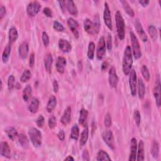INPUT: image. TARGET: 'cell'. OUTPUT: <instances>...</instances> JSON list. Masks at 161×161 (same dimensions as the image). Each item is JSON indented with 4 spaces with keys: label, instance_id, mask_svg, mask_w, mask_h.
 Masks as SVG:
<instances>
[{
    "label": "cell",
    "instance_id": "1",
    "mask_svg": "<svg viewBox=\"0 0 161 161\" xmlns=\"http://www.w3.org/2000/svg\"><path fill=\"white\" fill-rule=\"evenodd\" d=\"M133 65V56L131 47L127 46L125 50L123 63H122V70L125 75L127 76L130 74Z\"/></svg>",
    "mask_w": 161,
    "mask_h": 161
},
{
    "label": "cell",
    "instance_id": "2",
    "mask_svg": "<svg viewBox=\"0 0 161 161\" xmlns=\"http://www.w3.org/2000/svg\"><path fill=\"white\" fill-rule=\"evenodd\" d=\"M115 18L118 38L120 40H123L125 36V24L124 19L120 11L116 12Z\"/></svg>",
    "mask_w": 161,
    "mask_h": 161
},
{
    "label": "cell",
    "instance_id": "3",
    "mask_svg": "<svg viewBox=\"0 0 161 161\" xmlns=\"http://www.w3.org/2000/svg\"><path fill=\"white\" fill-rule=\"evenodd\" d=\"M28 134L31 142L35 147L38 148L42 145V134L37 129L34 127L30 128Z\"/></svg>",
    "mask_w": 161,
    "mask_h": 161
},
{
    "label": "cell",
    "instance_id": "4",
    "mask_svg": "<svg viewBox=\"0 0 161 161\" xmlns=\"http://www.w3.org/2000/svg\"><path fill=\"white\" fill-rule=\"evenodd\" d=\"M130 35L132 47V51L133 52L134 57L136 59H139L142 56V52H141V49H140L139 40H138L136 35L132 31H131L130 32Z\"/></svg>",
    "mask_w": 161,
    "mask_h": 161
},
{
    "label": "cell",
    "instance_id": "5",
    "mask_svg": "<svg viewBox=\"0 0 161 161\" xmlns=\"http://www.w3.org/2000/svg\"><path fill=\"white\" fill-rule=\"evenodd\" d=\"M129 85H130V89L132 95L133 96H135L137 95V77L136 72L134 69H132L130 72Z\"/></svg>",
    "mask_w": 161,
    "mask_h": 161
},
{
    "label": "cell",
    "instance_id": "6",
    "mask_svg": "<svg viewBox=\"0 0 161 161\" xmlns=\"http://www.w3.org/2000/svg\"><path fill=\"white\" fill-rule=\"evenodd\" d=\"M106 54V42L104 37H100L96 49V57L98 60H101L104 58Z\"/></svg>",
    "mask_w": 161,
    "mask_h": 161
},
{
    "label": "cell",
    "instance_id": "7",
    "mask_svg": "<svg viewBox=\"0 0 161 161\" xmlns=\"http://www.w3.org/2000/svg\"><path fill=\"white\" fill-rule=\"evenodd\" d=\"M41 8V5L37 1L30 2L27 8V13L30 17L36 16Z\"/></svg>",
    "mask_w": 161,
    "mask_h": 161
},
{
    "label": "cell",
    "instance_id": "8",
    "mask_svg": "<svg viewBox=\"0 0 161 161\" xmlns=\"http://www.w3.org/2000/svg\"><path fill=\"white\" fill-rule=\"evenodd\" d=\"M102 137L104 140V142L106 144V145L112 150H114L115 149V139L114 136L113 134V132L110 130H105L102 134Z\"/></svg>",
    "mask_w": 161,
    "mask_h": 161
},
{
    "label": "cell",
    "instance_id": "9",
    "mask_svg": "<svg viewBox=\"0 0 161 161\" xmlns=\"http://www.w3.org/2000/svg\"><path fill=\"white\" fill-rule=\"evenodd\" d=\"M108 80L110 86L115 88L117 86L119 81V79L116 74V69L114 67H111L108 72Z\"/></svg>",
    "mask_w": 161,
    "mask_h": 161
},
{
    "label": "cell",
    "instance_id": "10",
    "mask_svg": "<svg viewBox=\"0 0 161 161\" xmlns=\"http://www.w3.org/2000/svg\"><path fill=\"white\" fill-rule=\"evenodd\" d=\"M103 20L106 27L111 31L113 30V25L111 20V12L110 10V8L108 3H105V9L103 12Z\"/></svg>",
    "mask_w": 161,
    "mask_h": 161
},
{
    "label": "cell",
    "instance_id": "11",
    "mask_svg": "<svg viewBox=\"0 0 161 161\" xmlns=\"http://www.w3.org/2000/svg\"><path fill=\"white\" fill-rule=\"evenodd\" d=\"M154 96L156 101L157 106L158 107L160 106L161 103V100H160V77L159 76H157V77L155 81V85L154 88Z\"/></svg>",
    "mask_w": 161,
    "mask_h": 161
},
{
    "label": "cell",
    "instance_id": "12",
    "mask_svg": "<svg viewBox=\"0 0 161 161\" xmlns=\"http://www.w3.org/2000/svg\"><path fill=\"white\" fill-rule=\"evenodd\" d=\"M134 25H135V29L139 34V35L140 36L141 40H142L143 42H146L147 40H148V38H147V36L142 27V25L141 24V23L140 22V21L137 19L135 20V23H134Z\"/></svg>",
    "mask_w": 161,
    "mask_h": 161
},
{
    "label": "cell",
    "instance_id": "13",
    "mask_svg": "<svg viewBox=\"0 0 161 161\" xmlns=\"http://www.w3.org/2000/svg\"><path fill=\"white\" fill-rule=\"evenodd\" d=\"M67 25L72 31L73 35H74L75 38H79V32H78V27H79V23L77 21H76L72 18H69L67 19Z\"/></svg>",
    "mask_w": 161,
    "mask_h": 161
},
{
    "label": "cell",
    "instance_id": "14",
    "mask_svg": "<svg viewBox=\"0 0 161 161\" xmlns=\"http://www.w3.org/2000/svg\"><path fill=\"white\" fill-rule=\"evenodd\" d=\"M0 154L7 159L11 158V149L6 142H2L0 144Z\"/></svg>",
    "mask_w": 161,
    "mask_h": 161
},
{
    "label": "cell",
    "instance_id": "15",
    "mask_svg": "<svg viewBox=\"0 0 161 161\" xmlns=\"http://www.w3.org/2000/svg\"><path fill=\"white\" fill-rule=\"evenodd\" d=\"M137 152V142L135 138H133L130 142V153L129 157L130 161H135L136 160Z\"/></svg>",
    "mask_w": 161,
    "mask_h": 161
},
{
    "label": "cell",
    "instance_id": "16",
    "mask_svg": "<svg viewBox=\"0 0 161 161\" xmlns=\"http://www.w3.org/2000/svg\"><path fill=\"white\" fill-rule=\"evenodd\" d=\"M58 46H59V49L64 53H67L71 51L72 49V46L71 45V44L67 41V40L63 39V38H61L59 40L58 42Z\"/></svg>",
    "mask_w": 161,
    "mask_h": 161
},
{
    "label": "cell",
    "instance_id": "17",
    "mask_svg": "<svg viewBox=\"0 0 161 161\" xmlns=\"http://www.w3.org/2000/svg\"><path fill=\"white\" fill-rule=\"evenodd\" d=\"M66 64H67L66 59L64 57L59 56L57 57V59L56 63V67L59 73L63 74L64 72Z\"/></svg>",
    "mask_w": 161,
    "mask_h": 161
},
{
    "label": "cell",
    "instance_id": "18",
    "mask_svg": "<svg viewBox=\"0 0 161 161\" xmlns=\"http://www.w3.org/2000/svg\"><path fill=\"white\" fill-rule=\"evenodd\" d=\"M29 52V48H28V44L27 42H22L19 47H18V54L19 56L23 59H25L27 57L28 54Z\"/></svg>",
    "mask_w": 161,
    "mask_h": 161
},
{
    "label": "cell",
    "instance_id": "19",
    "mask_svg": "<svg viewBox=\"0 0 161 161\" xmlns=\"http://www.w3.org/2000/svg\"><path fill=\"white\" fill-rule=\"evenodd\" d=\"M71 108L70 106H68L65 110L62 116L61 122L64 125L66 126L69 124V122H71Z\"/></svg>",
    "mask_w": 161,
    "mask_h": 161
},
{
    "label": "cell",
    "instance_id": "20",
    "mask_svg": "<svg viewBox=\"0 0 161 161\" xmlns=\"http://www.w3.org/2000/svg\"><path fill=\"white\" fill-rule=\"evenodd\" d=\"M83 26L85 30L90 35L95 34V27L93 22H91L89 18H86L84 20L83 22Z\"/></svg>",
    "mask_w": 161,
    "mask_h": 161
},
{
    "label": "cell",
    "instance_id": "21",
    "mask_svg": "<svg viewBox=\"0 0 161 161\" xmlns=\"http://www.w3.org/2000/svg\"><path fill=\"white\" fill-rule=\"evenodd\" d=\"M66 8L71 15L74 17L77 16L78 10L77 7L72 0H67V1H66Z\"/></svg>",
    "mask_w": 161,
    "mask_h": 161
},
{
    "label": "cell",
    "instance_id": "22",
    "mask_svg": "<svg viewBox=\"0 0 161 161\" xmlns=\"http://www.w3.org/2000/svg\"><path fill=\"white\" fill-rule=\"evenodd\" d=\"M39 100L37 98H33L28 107V111L33 114L36 113L39 108Z\"/></svg>",
    "mask_w": 161,
    "mask_h": 161
},
{
    "label": "cell",
    "instance_id": "23",
    "mask_svg": "<svg viewBox=\"0 0 161 161\" xmlns=\"http://www.w3.org/2000/svg\"><path fill=\"white\" fill-rule=\"evenodd\" d=\"M138 151L137 152V160L143 161L144 160V144L142 140H140L139 143Z\"/></svg>",
    "mask_w": 161,
    "mask_h": 161
},
{
    "label": "cell",
    "instance_id": "24",
    "mask_svg": "<svg viewBox=\"0 0 161 161\" xmlns=\"http://www.w3.org/2000/svg\"><path fill=\"white\" fill-rule=\"evenodd\" d=\"M137 85H138V93H139V98L142 100L144 99L145 94V85L143 82V80L141 78H139V80H137Z\"/></svg>",
    "mask_w": 161,
    "mask_h": 161
},
{
    "label": "cell",
    "instance_id": "25",
    "mask_svg": "<svg viewBox=\"0 0 161 161\" xmlns=\"http://www.w3.org/2000/svg\"><path fill=\"white\" fill-rule=\"evenodd\" d=\"M8 37H9L10 43L11 44H13V42H15L18 39V31L15 27H13L10 28L9 32H8Z\"/></svg>",
    "mask_w": 161,
    "mask_h": 161
},
{
    "label": "cell",
    "instance_id": "26",
    "mask_svg": "<svg viewBox=\"0 0 161 161\" xmlns=\"http://www.w3.org/2000/svg\"><path fill=\"white\" fill-rule=\"evenodd\" d=\"M57 105V99L55 96L51 95L49 99L47 105V110L49 113H51L56 107Z\"/></svg>",
    "mask_w": 161,
    "mask_h": 161
},
{
    "label": "cell",
    "instance_id": "27",
    "mask_svg": "<svg viewBox=\"0 0 161 161\" xmlns=\"http://www.w3.org/2000/svg\"><path fill=\"white\" fill-rule=\"evenodd\" d=\"M88 116V110H86L85 108H82L81 110H80L79 112V123L82 125H85L86 120Z\"/></svg>",
    "mask_w": 161,
    "mask_h": 161
},
{
    "label": "cell",
    "instance_id": "28",
    "mask_svg": "<svg viewBox=\"0 0 161 161\" xmlns=\"http://www.w3.org/2000/svg\"><path fill=\"white\" fill-rule=\"evenodd\" d=\"M5 132L8 138L12 140H14L17 137H18L17 130L12 127H7L5 129Z\"/></svg>",
    "mask_w": 161,
    "mask_h": 161
},
{
    "label": "cell",
    "instance_id": "29",
    "mask_svg": "<svg viewBox=\"0 0 161 161\" xmlns=\"http://www.w3.org/2000/svg\"><path fill=\"white\" fill-rule=\"evenodd\" d=\"M52 62H53V58L52 57V55L51 54H47L44 59V65L47 71L49 72V73L51 72Z\"/></svg>",
    "mask_w": 161,
    "mask_h": 161
},
{
    "label": "cell",
    "instance_id": "30",
    "mask_svg": "<svg viewBox=\"0 0 161 161\" xmlns=\"http://www.w3.org/2000/svg\"><path fill=\"white\" fill-rule=\"evenodd\" d=\"M11 51H12V46H11V44H10L7 45V47L5 48L2 54V61L4 63H7L8 61L10 56V54H11Z\"/></svg>",
    "mask_w": 161,
    "mask_h": 161
},
{
    "label": "cell",
    "instance_id": "31",
    "mask_svg": "<svg viewBox=\"0 0 161 161\" xmlns=\"http://www.w3.org/2000/svg\"><path fill=\"white\" fill-rule=\"evenodd\" d=\"M120 3L122 4L123 5V8L125 10V12L131 17H134L135 15V13L134 10L130 7V5L129 4V3L127 1H124V0H122V1H120Z\"/></svg>",
    "mask_w": 161,
    "mask_h": 161
},
{
    "label": "cell",
    "instance_id": "32",
    "mask_svg": "<svg viewBox=\"0 0 161 161\" xmlns=\"http://www.w3.org/2000/svg\"><path fill=\"white\" fill-rule=\"evenodd\" d=\"M32 95V88L31 86L27 85L23 91V99L25 101H28Z\"/></svg>",
    "mask_w": 161,
    "mask_h": 161
},
{
    "label": "cell",
    "instance_id": "33",
    "mask_svg": "<svg viewBox=\"0 0 161 161\" xmlns=\"http://www.w3.org/2000/svg\"><path fill=\"white\" fill-rule=\"evenodd\" d=\"M151 154L155 159H157L159 155V144L157 140H154L152 144Z\"/></svg>",
    "mask_w": 161,
    "mask_h": 161
},
{
    "label": "cell",
    "instance_id": "34",
    "mask_svg": "<svg viewBox=\"0 0 161 161\" xmlns=\"http://www.w3.org/2000/svg\"><path fill=\"white\" fill-rule=\"evenodd\" d=\"M89 137V130L88 128L85 129L81 133L80 135V146L83 147L86 145Z\"/></svg>",
    "mask_w": 161,
    "mask_h": 161
},
{
    "label": "cell",
    "instance_id": "35",
    "mask_svg": "<svg viewBox=\"0 0 161 161\" xmlns=\"http://www.w3.org/2000/svg\"><path fill=\"white\" fill-rule=\"evenodd\" d=\"M18 140L19 143L21 145V146L25 149H27L29 145V142L27 137V136L24 134H20L18 135Z\"/></svg>",
    "mask_w": 161,
    "mask_h": 161
},
{
    "label": "cell",
    "instance_id": "36",
    "mask_svg": "<svg viewBox=\"0 0 161 161\" xmlns=\"http://www.w3.org/2000/svg\"><path fill=\"white\" fill-rule=\"evenodd\" d=\"M97 160H111L109 155L105 151L101 150L97 154Z\"/></svg>",
    "mask_w": 161,
    "mask_h": 161
},
{
    "label": "cell",
    "instance_id": "37",
    "mask_svg": "<svg viewBox=\"0 0 161 161\" xmlns=\"http://www.w3.org/2000/svg\"><path fill=\"white\" fill-rule=\"evenodd\" d=\"M79 136V129L77 125H74L71 131V138L75 140H77Z\"/></svg>",
    "mask_w": 161,
    "mask_h": 161
},
{
    "label": "cell",
    "instance_id": "38",
    "mask_svg": "<svg viewBox=\"0 0 161 161\" xmlns=\"http://www.w3.org/2000/svg\"><path fill=\"white\" fill-rule=\"evenodd\" d=\"M31 77H32V73H31L30 71L28 69L25 70L20 77V81L23 83H27L30 80Z\"/></svg>",
    "mask_w": 161,
    "mask_h": 161
},
{
    "label": "cell",
    "instance_id": "39",
    "mask_svg": "<svg viewBox=\"0 0 161 161\" xmlns=\"http://www.w3.org/2000/svg\"><path fill=\"white\" fill-rule=\"evenodd\" d=\"M95 44L94 42H91L88 46V57L90 59L92 60L94 59L95 56Z\"/></svg>",
    "mask_w": 161,
    "mask_h": 161
},
{
    "label": "cell",
    "instance_id": "40",
    "mask_svg": "<svg viewBox=\"0 0 161 161\" xmlns=\"http://www.w3.org/2000/svg\"><path fill=\"white\" fill-rule=\"evenodd\" d=\"M148 31H149V35H150L151 38L154 40V41H155L157 38V36H158V33H157L156 28L154 25H150L149 27Z\"/></svg>",
    "mask_w": 161,
    "mask_h": 161
},
{
    "label": "cell",
    "instance_id": "41",
    "mask_svg": "<svg viewBox=\"0 0 161 161\" xmlns=\"http://www.w3.org/2000/svg\"><path fill=\"white\" fill-rule=\"evenodd\" d=\"M141 72H142V74L144 78L147 80V81H149L150 78V75L149 69L147 68V67L146 66H145V65L142 66V67L141 68Z\"/></svg>",
    "mask_w": 161,
    "mask_h": 161
},
{
    "label": "cell",
    "instance_id": "42",
    "mask_svg": "<svg viewBox=\"0 0 161 161\" xmlns=\"http://www.w3.org/2000/svg\"><path fill=\"white\" fill-rule=\"evenodd\" d=\"M94 27H95V33L97 34L99 33L100 30V18L98 15H95V20L93 22Z\"/></svg>",
    "mask_w": 161,
    "mask_h": 161
},
{
    "label": "cell",
    "instance_id": "43",
    "mask_svg": "<svg viewBox=\"0 0 161 161\" xmlns=\"http://www.w3.org/2000/svg\"><path fill=\"white\" fill-rule=\"evenodd\" d=\"M48 125L51 129H53L57 126V120L54 116H51L49 117L48 120Z\"/></svg>",
    "mask_w": 161,
    "mask_h": 161
},
{
    "label": "cell",
    "instance_id": "44",
    "mask_svg": "<svg viewBox=\"0 0 161 161\" xmlns=\"http://www.w3.org/2000/svg\"><path fill=\"white\" fill-rule=\"evenodd\" d=\"M104 124L106 128H109L111 126L112 121L111 116L109 113H106L104 118Z\"/></svg>",
    "mask_w": 161,
    "mask_h": 161
},
{
    "label": "cell",
    "instance_id": "45",
    "mask_svg": "<svg viewBox=\"0 0 161 161\" xmlns=\"http://www.w3.org/2000/svg\"><path fill=\"white\" fill-rule=\"evenodd\" d=\"M15 78L14 76L11 75L8 79V88L9 90H12L15 87Z\"/></svg>",
    "mask_w": 161,
    "mask_h": 161
},
{
    "label": "cell",
    "instance_id": "46",
    "mask_svg": "<svg viewBox=\"0 0 161 161\" xmlns=\"http://www.w3.org/2000/svg\"><path fill=\"white\" fill-rule=\"evenodd\" d=\"M134 120H135V122L137 125L138 127H139L140 124V122H141V116H140V112L138 110H136L134 111Z\"/></svg>",
    "mask_w": 161,
    "mask_h": 161
},
{
    "label": "cell",
    "instance_id": "47",
    "mask_svg": "<svg viewBox=\"0 0 161 161\" xmlns=\"http://www.w3.org/2000/svg\"><path fill=\"white\" fill-rule=\"evenodd\" d=\"M45 122L44 117L42 115H40L36 120V124L38 128H42Z\"/></svg>",
    "mask_w": 161,
    "mask_h": 161
},
{
    "label": "cell",
    "instance_id": "48",
    "mask_svg": "<svg viewBox=\"0 0 161 161\" xmlns=\"http://www.w3.org/2000/svg\"><path fill=\"white\" fill-rule=\"evenodd\" d=\"M42 42H43L45 47H47L49 45L50 40H49V35L47 33V32H43L42 36Z\"/></svg>",
    "mask_w": 161,
    "mask_h": 161
},
{
    "label": "cell",
    "instance_id": "49",
    "mask_svg": "<svg viewBox=\"0 0 161 161\" xmlns=\"http://www.w3.org/2000/svg\"><path fill=\"white\" fill-rule=\"evenodd\" d=\"M53 28L57 32H62L64 30V27L62 23L57 21H55L53 24Z\"/></svg>",
    "mask_w": 161,
    "mask_h": 161
},
{
    "label": "cell",
    "instance_id": "50",
    "mask_svg": "<svg viewBox=\"0 0 161 161\" xmlns=\"http://www.w3.org/2000/svg\"><path fill=\"white\" fill-rule=\"evenodd\" d=\"M112 45H113L112 37L110 33H108L107 36V40H106V47L109 51H111L112 49Z\"/></svg>",
    "mask_w": 161,
    "mask_h": 161
},
{
    "label": "cell",
    "instance_id": "51",
    "mask_svg": "<svg viewBox=\"0 0 161 161\" xmlns=\"http://www.w3.org/2000/svg\"><path fill=\"white\" fill-rule=\"evenodd\" d=\"M43 13L47 17H49V18H52L53 17V13H52V11L51 8H48V7H46L44 8L43 10Z\"/></svg>",
    "mask_w": 161,
    "mask_h": 161
},
{
    "label": "cell",
    "instance_id": "52",
    "mask_svg": "<svg viewBox=\"0 0 161 161\" xmlns=\"http://www.w3.org/2000/svg\"><path fill=\"white\" fill-rule=\"evenodd\" d=\"M6 8L5 6L2 5L0 7V20H2L6 14Z\"/></svg>",
    "mask_w": 161,
    "mask_h": 161
},
{
    "label": "cell",
    "instance_id": "53",
    "mask_svg": "<svg viewBox=\"0 0 161 161\" xmlns=\"http://www.w3.org/2000/svg\"><path fill=\"white\" fill-rule=\"evenodd\" d=\"M82 157H83V160H86V161H88L90 160V154L89 152L88 151V150H85L83 154H82Z\"/></svg>",
    "mask_w": 161,
    "mask_h": 161
},
{
    "label": "cell",
    "instance_id": "54",
    "mask_svg": "<svg viewBox=\"0 0 161 161\" xmlns=\"http://www.w3.org/2000/svg\"><path fill=\"white\" fill-rule=\"evenodd\" d=\"M35 64V54L33 53H32L30 56V59H29V65L30 67H33Z\"/></svg>",
    "mask_w": 161,
    "mask_h": 161
},
{
    "label": "cell",
    "instance_id": "55",
    "mask_svg": "<svg viewBox=\"0 0 161 161\" xmlns=\"http://www.w3.org/2000/svg\"><path fill=\"white\" fill-rule=\"evenodd\" d=\"M57 137L61 141H64L65 140V132L64 130H60L57 134Z\"/></svg>",
    "mask_w": 161,
    "mask_h": 161
},
{
    "label": "cell",
    "instance_id": "56",
    "mask_svg": "<svg viewBox=\"0 0 161 161\" xmlns=\"http://www.w3.org/2000/svg\"><path fill=\"white\" fill-rule=\"evenodd\" d=\"M53 89L54 93H57L59 90V84L57 80H54L53 81Z\"/></svg>",
    "mask_w": 161,
    "mask_h": 161
},
{
    "label": "cell",
    "instance_id": "57",
    "mask_svg": "<svg viewBox=\"0 0 161 161\" xmlns=\"http://www.w3.org/2000/svg\"><path fill=\"white\" fill-rule=\"evenodd\" d=\"M139 3L144 7H146L147 6H148V5L150 3V1L149 0H139Z\"/></svg>",
    "mask_w": 161,
    "mask_h": 161
},
{
    "label": "cell",
    "instance_id": "58",
    "mask_svg": "<svg viewBox=\"0 0 161 161\" xmlns=\"http://www.w3.org/2000/svg\"><path fill=\"white\" fill-rule=\"evenodd\" d=\"M59 3L60 4L61 8L63 12H64L65 9L66 8V1H59Z\"/></svg>",
    "mask_w": 161,
    "mask_h": 161
},
{
    "label": "cell",
    "instance_id": "59",
    "mask_svg": "<svg viewBox=\"0 0 161 161\" xmlns=\"http://www.w3.org/2000/svg\"><path fill=\"white\" fill-rule=\"evenodd\" d=\"M108 66V63L107 62H103V64H102V65H101V70H102V71L106 70V69H107Z\"/></svg>",
    "mask_w": 161,
    "mask_h": 161
},
{
    "label": "cell",
    "instance_id": "60",
    "mask_svg": "<svg viewBox=\"0 0 161 161\" xmlns=\"http://www.w3.org/2000/svg\"><path fill=\"white\" fill-rule=\"evenodd\" d=\"M64 160H74V159L71 155H69L66 158H65Z\"/></svg>",
    "mask_w": 161,
    "mask_h": 161
},
{
    "label": "cell",
    "instance_id": "61",
    "mask_svg": "<svg viewBox=\"0 0 161 161\" xmlns=\"http://www.w3.org/2000/svg\"><path fill=\"white\" fill-rule=\"evenodd\" d=\"M2 88H3V83H2V80H1V90H2Z\"/></svg>",
    "mask_w": 161,
    "mask_h": 161
}]
</instances>
